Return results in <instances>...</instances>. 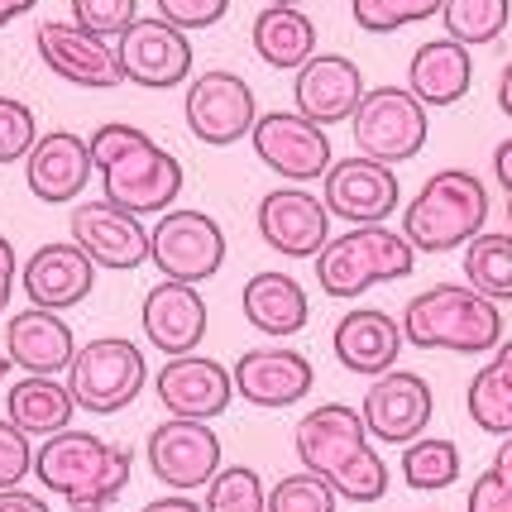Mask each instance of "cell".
<instances>
[{
  "mask_svg": "<svg viewBox=\"0 0 512 512\" xmlns=\"http://www.w3.org/2000/svg\"><path fill=\"white\" fill-rule=\"evenodd\" d=\"M465 283L489 302H512V230H484L465 245Z\"/></svg>",
  "mask_w": 512,
  "mask_h": 512,
  "instance_id": "obj_32",
  "label": "cell"
},
{
  "mask_svg": "<svg viewBox=\"0 0 512 512\" xmlns=\"http://www.w3.org/2000/svg\"><path fill=\"white\" fill-rule=\"evenodd\" d=\"M493 178H498L503 197H508V230H512V134L498 139V149H493Z\"/></svg>",
  "mask_w": 512,
  "mask_h": 512,
  "instance_id": "obj_43",
  "label": "cell"
},
{
  "mask_svg": "<svg viewBox=\"0 0 512 512\" xmlns=\"http://www.w3.org/2000/svg\"><path fill=\"white\" fill-rule=\"evenodd\" d=\"M489 221V187L469 168H441L422 182V192L402 211V235L417 254H450L484 235Z\"/></svg>",
  "mask_w": 512,
  "mask_h": 512,
  "instance_id": "obj_5",
  "label": "cell"
},
{
  "mask_svg": "<svg viewBox=\"0 0 512 512\" xmlns=\"http://www.w3.org/2000/svg\"><path fill=\"white\" fill-rule=\"evenodd\" d=\"M465 512H512V489L493 474V469H484V474L469 484Z\"/></svg>",
  "mask_w": 512,
  "mask_h": 512,
  "instance_id": "obj_42",
  "label": "cell"
},
{
  "mask_svg": "<svg viewBox=\"0 0 512 512\" xmlns=\"http://www.w3.org/2000/svg\"><path fill=\"white\" fill-rule=\"evenodd\" d=\"M20 288L29 297V307H39V312H72L96 288V264L87 259L82 245L53 240V245H39L24 259Z\"/></svg>",
  "mask_w": 512,
  "mask_h": 512,
  "instance_id": "obj_22",
  "label": "cell"
},
{
  "mask_svg": "<svg viewBox=\"0 0 512 512\" xmlns=\"http://www.w3.org/2000/svg\"><path fill=\"white\" fill-rule=\"evenodd\" d=\"M321 201L331 211V221L350 225H388L393 211L402 206V182L388 163L374 158H335L331 173L321 178Z\"/></svg>",
  "mask_w": 512,
  "mask_h": 512,
  "instance_id": "obj_14",
  "label": "cell"
},
{
  "mask_svg": "<svg viewBox=\"0 0 512 512\" xmlns=\"http://www.w3.org/2000/svg\"><path fill=\"white\" fill-rule=\"evenodd\" d=\"M201 508L206 512H268V489H264V479H259V469L221 465V474L206 484Z\"/></svg>",
  "mask_w": 512,
  "mask_h": 512,
  "instance_id": "obj_35",
  "label": "cell"
},
{
  "mask_svg": "<svg viewBox=\"0 0 512 512\" xmlns=\"http://www.w3.org/2000/svg\"><path fill=\"white\" fill-rule=\"evenodd\" d=\"M149 259L163 278L201 288L225 264L221 221H211L206 211H192V206L163 211V216H154V230H149Z\"/></svg>",
  "mask_w": 512,
  "mask_h": 512,
  "instance_id": "obj_10",
  "label": "cell"
},
{
  "mask_svg": "<svg viewBox=\"0 0 512 512\" xmlns=\"http://www.w3.org/2000/svg\"><path fill=\"white\" fill-rule=\"evenodd\" d=\"M87 144L106 201H115L120 211H130L139 221L173 211V201L182 192V163L154 134H144L139 125H125V120H111L91 134Z\"/></svg>",
  "mask_w": 512,
  "mask_h": 512,
  "instance_id": "obj_1",
  "label": "cell"
},
{
  "mask_svg": "<svg viewBox=\"0 0 512 512\" xmlns=\"http://www.w3.org/2000/svg\"><path fill=\"white\" fill-rule=\"evenodd\" d=\"M402 479L417 493H441L460 479V446L446 436H417L402 446Z\"/></svg>",
  "mask_w": 512,
  "mask_h": 512,
  "instance_id": "obj_34",
  "label": "cell"
},
{
  "mask_svg": "<svg viewBox=\"0 0 512 512\" xmlns=\"http://www.w3.org/2000/svg\"><path fill=\"white\" fill-rule=\"evenodd\" d=\"M268 5H297V10H302V5H307V0H268Z\"/></svg>",
  "mask_w": 512,
  "mask_h": 512,
  "instance_id": "obj_51",
  "label": "cell"
},
{
  "mask_svg": "<svg viewBox=\"0 0 512 512\" xmlns=\"http://www.w3.org/2000/svg\"><path fill=\"white\" fill-rule=\"evenodd\" d=\"M158 20L178 24L182 34H192V29H211V24H221L230 15V0H154Z\"/></svg>",
  "mask_w": 512,
  "mask_h": 512,
  "instance_id": "obj_41",
  "label": "cell"
},
{
  "mask_svg": "<svg viewBox=\"0 0 512 512\" xmlns=\"http://www.w3.org/2000/svg\"><path fill=\"white\" fill-rule=\"evenodd\" d=\"M446 0H350V15L364 34H398L407 24H422L441 15Z\"/></svg>",
  "mask_w": 512,
  "mask_h": 512,
  "instance_id": "obj_36",
  "label": "cell"
},
{
  "mask_svg": "<svg viewBox=\"0 0 512 512\" xmlns=\"http://www.w3.org/2000/svg\"><path fill=\"white\" fill-rule=\"evenodd\" d=\"M134 20H139V0H72V24H82L111 44Z\"/></svg>",
  "mask_w": 512,
  "mask_h": 512,
  "instance_id": "obj_39",
  "label": "cell"
},
{
  "mask_svg": "<svg viewBox=\"0 0 512 512\" xmlns=\"http://www.w3.org/2000/svg\"><path fill=\"white\" fill-rule=\"evenodd\" d=\"M240 312L259 335H273V340H288V335H302L307 321H312V302H307V288L283 273V268H264L254 273L245 288H240Z\"/></svg>",
  "mask_w": 512,
  "mask_h": 512,
  "instance_id": "obj_27",
  "label": "cell"
},
{
  "mask_svg": "<svg viewBox=\"0 0 512 512\" xmlns=\"http://www.w3.org/2000/svg\"><path fill=\"white\" fill-rule=\"evenodd\" d=\"M508 20H512V0H446L441 5L446 39H455V44H465V48L498 44Z\"/></svg>",
  "mask_w": 512,
  "mask_h": 512,
  "instance_id": "obj_33",
  "label": "cell"
},
{
  "mask_svg": "<svg viewBox=\"0 0 512 512\" xmlns=\"http://www.w3.org/2000/svg\"><path fill=\"white\" fill-rule=\"evenodd\" d=\"M364 72L355 58L345 53H316L312 63H302L292 72V111L307 115L312 125L331 130L355 120L359 101H364Z\"/></svg>",
  "mask_w": 512,
  "mask_h": 512,
  "instance_id": "obj_20",
  "label": "cell"
},
{
  "mask_svg": "<svg viewBox=\"0 0 512 512\" xmlns=\"http://www.w3.org/2000/svg\"><path fill=\"white\" fill-rule=\"evenodd\" d=\"M34 48L53 77H63L82 91H111L125 82L120 72V53H115L111 39L91 34L72 20H44L34 29Z\"/></svg>",
  "mask_w": 512,
  "mask_h": 512,
  "instance_id": "obj_16",
  "label": "cell"
},
{
  "mask_svg": "<svg viewBox=\"0 0 512 512\" xmlns=\"http://www.w3.org/2000/svg\"><path fill=\"white\" fill-rule=\"evenodd\" d=\"M15 364H10V355H0V383H5V374H10Z\"/></svg>",
  "mask_w": 512,
  "mask_h": 512,
  "instance_id": "obj_50",
  "label": "cell"
},
{
  "mask_svg": "<svg viewBox=\"0 0 512 512\" xmlns=\"http://www.w3.org/2000/svg\"><path fill=\"white\" fill-rule=\"evenodd\" d=\"M340 498L335 489L312 474V469H297V474H283L273 489H268V512H335Z\"/></svg>",
  "mask_w": 512,
  "mask_h": 512,
  "instance_id": "obj_37",
  "label": "cell"
},
{
  "mask_svg": "<svg viewBox=\"0 0 512 512\" xmlns=\"http://www.w3.org/2000/svg\"><path fill=\"white\" fill-rule=\"evenodd\" d=\"M402 321L398 316L379 312V307H355L335 321L331 350L340 359V369H350L359 379H379L388 369H398L402 355Z\"/></svg>",
  "mask_w": 512,
  "mask_h": 512,
  "instance_id": "obj_25",
  "label": "cell"
},
{
  "mask_svg": "<svg viewBox=\"0 0 512 512\" xmlns=\"http://www.w3.org/2000/svg\"><path fill=\"white\" fill-rule=\"evenodd\" d=\"M469 87H474V58L455 39H426L412 53V63H407V91L422 101L426 111L431 106H460Z\"/></svg>",
  "mask_w": 512,
  "mask_h": 512,
  "instance_id": "obj_28",
  "label": "cell"
},
{
  "mask_svg": "<svg viewBox=\"0 0 512 512\" xmlns=\"http://www.w3.org/2000/svg\"><path fill=\"white\" fill-rule=\"evenodd\" d=\"M96 178L91 144L72 130H48L24 158V182L44 206H72Z\"/></svg>",
  "mask_w": 512,
  "mask_h": 512,
  "instance_id": "obj_24",
  "label": "cell"
},
{
  "mask_svg": "<svg viewBox=\"0 0 512 512\" xmlns=\"http://www.w3.org/2000/svg\"><path fill=\"white\" fill-rule=\"evenodd\" d=\"M139 326H144V340L163 350L168 359L178 355H197L201 340H206V326H211V312H206V297H201L192 283H173L163 278L144 292V307H139Z\"/></svg>",
  "mask_w": 512,
  "mask_h": 512,
  "instance_id": "obj_23",
  "label": "cell"
},
{
  "mask_svg": "<svg viewBox=\"0 0 512 512\" xmlns=\"http://www.w3.org/2000/svg\"><path fill=\"white\" fill-rule=\"evenodd\" d=\"M67 225H72V245L87 249V259L96 268L130 273V268L149 264V225L130 211H120L115 201H77Z\"/></svg>",
  "mask_w": 512,
  "mask_h": 512,
  "instance_id": "obj_19",
  "label": "cell"
},
{
  "mask_svg": "<svg viewBox=\"0 0 512 512\" xmlns=\"http://www.w3.org/2000/svg\"><path fill=\"white\" fill-rule=\"evenodd\" d=\"M259 101H254V87H249L240 72L230 67H211V72H197L187 82V96H182V120L197 144H211V149H230L249 139L254 120H259Z\"/></svg>",
  "mask_w": 512,
  "mask_h": 512,
  "instance_id": "obj_9",
  "label": "cell"
},
{
  "mask_svg": "<svg viewBox=\"0 0 512 512\" xmlns=\"http://www.w3.org/2000/svg\"><path fill=\"white\" fill-rule=\"evenodd\" d=\"M350 130H355V149L364 158L398 168V163L426 149L431 120H426V106L407 87H369Z\"/></svg>",
  "mask_w": 512,
  "mask_h": 512,
  "instance_id": "obj_8",
  "label": "cell"
},
{
  "mask_svg": "<svg viewBox=\"0 0 512 512\" xmlns=\"http://www.w3.org/2000/svg\"><path fill=\"white\" fill-rule=\"evenodd\" d=\"M431 412H436L431 383L422 374H412V369H388L379 379H369L364 402H359L364 431L379 446H412L417 436H426Z\"/></svg>",
  "mask_w": 512,
  "mask_h": 512,
  "instance_id": "obj_13",
  "label": "cell"
},
{
  "mask_svg": "<svg viewBox=\"0 0 512 512\" xmlns=\"http://www.w3.org/2000/svg\"><path fill=\"white\" fill-rule=\"evenodd\" d=\"M5 355L15 369L24 374H44V379H58L72 369L77 359V335L63 321V312H15L5 321Z\"/></svg>",
  "mask_w": 512,
  "mask_h": 512,
  "instance_id": "obj_26",
  "label": "cell"
},
{
  "mask_svg": "<svg viewBox=\"0 0 512 512\" xmlns=\"http://www.w3.org/2000/svg\"><path fill=\"white\" fill-rule=\"evenodd\" d=\"M67 512H106V508H67Z\"/></svg>",
  "mask_w": 512,
  "mask_h": 512,
  "instance_id": "obj_52",
  "label": "cell"
},
{
  "mask_svg": "<svg viewBox=\"0 0 512 512\" xmlns=\"http://www.w3.org/2000/svg\"><path fill=\"white\" fill-rule=\"evenodd\" d=\"M489 469L512 489V436H503V446H498V455H493V465H489Z\"/></svg>",
  "mask_w": 512,
  "mask_h": 512,
  "instance_id": "obj_47",
  "label": "cell"
},
{
  "mask_svg": "<svg viewBox=\"0 0 512 512\" xmlns=\"http://www.w3.org/2000/svg\"><path fill=\"white\" fill-rule=\"evenodd\" d=\"M259 240L283 259H316L331 240V211L307 187H273L259 197L254 211Z\"/></svg>",
  "mask_w": 512,
  "mask_h": 512,
  "instance_id": "obj_17",
  "label": "cell"
},
{
  "mask_svg": "<svg viewBox=\"0 0 512 512\" xmlns=\"http://www.w3.org/2000/svg\"><path fill=\"white\" fill-rule=\"evenodd\" d=\"M154 398L163 402L168 417H182V422H216L221 412H230L235 379H230V369H225L221 359L178 355L154 374Z\"/></svg>",
  "mask_w": 512,
  "mask_h": 512,
  "instance_id": "obj_18",
  "label": "cell"
},
{
  "mask_svg": "<svg viewBox=\"0 0 512 512\" xmlns=\"http://www.w3.org/2000/svg\"><path fill=\"white\" fill-rule=\"evenodd\" d=\"M115 53H120L125 82L144 91H173L182 82H192V39L182 34L178 24L158 20V15L134 20L115 39Z\"/></svg>",
  "mask_w": 512,
  "mask_h": 512,
  "instance_id": "obj_15",
  "label": "cell"
},
{
  "mask_svg": "<svg viewBox=\"0 0 512 512\" xmlns=\"http://www.w3.org/2000/svg\"><path fill=\"white\" fill-rule=\"evenodd\" d=\"M34 144H39L34 111L24 101H15V96H0V168L5 163H24Z\"/></svg>",
  "mask_w": 512,
  "mask_h": 512,
  "instance_id": "obj_38",
  "label": "cell"
},
{
  "mask_svg": "<svg viewBox=\"0 0 512 512\" xmlns=\"http://www.w3.org/2000/svg\"><path fill=\"white\" fill-rule=\"evenodd\" d=\"M292 446H297L302 469L321 474L335 489V498H345V503H379L388 493V465L369 441L364 417L345 402L312 407L292 431Z\"/></svg>",
  "mask_w": 512,
  "mask_h": 512,
  "instance_id": "obj_2",
  "label": "cell"
},
{
  "mask_svg": "<svg viewBox=\"0 0 512 512\" xmlns=\"http://www.w3.org/2000/svg\"><path fill=\"white\" fill-rule=\"evenodd\" d=\"M34 474V441L10 417H0V489H20Z\"/></svg>",
  "mask_w": 512,
  "mask_h": 512,
  "instance_id": "obj_40",
  "label": "cell"
},
{
  "mask_svg": "<svg viewBox=\"0 0 512 512\" xmlns=\"http://www.w3.org/2000/svg\"><path fill=\"white\" fill-rule=\"evenodd\" d=\"M402 340L446 355H493L503 345V312L469 283H431L407 302Z\"/></svg>",
  "mask_w": 512,
  "mask_h": 512,
  "instance_id": "obj_4",
  "label": "cell"
},
{
  "mask_svg": "<svg viewBox=\"0 0 512 512\" xmlns=\"http://www.w3.org/2000/svg\"><path fill=\"white\" fill-rule=\"evenodd\" d=\"M249 144H254V158L288 187L321 182L335 163L326 130L297 111H264L254 120V130H249Z\"/></svg>",
  "mask_w": 512,
  "mask_h": 512,
  "instance_id": "obj_11",
  "label": "cell"
},
{
  "mask_svg": "<svg viewBox=\"0 0 512 512\" xmlns=\"http://www.w3.org/2000/svg\"><path fill=\"white\" fill-rule=\"evenodd\" d=\"M465 412L469 422L489 436H512V335L484 359V369L469 379L465 388Z\"/></svg>",
  "mask_w": 512,
  "mask_h": 512,
  "instance_id": "obj_31",
  "label": "cell"
},
{
  "mask_svg": "<svg viewBox=\"0 0 512 512\" xmlns=\"http://www.w3.org/2000/svg\"><path fill=\"white\" fill-rule=\"evenodd\" d=\"M316 283L326 297H364L379 283H398L417 268V249L407 245V235L393 225H350L326 240V249L312 259Z\"/></svg>",
  "mask_w": 512,
  "mask_h": 512,
  "instance_id": "obj_6",
  "label": "cell"
},
{
  "mask_svg": "<svg viewBox=\"0 0 512 512\" xmlns=\"http://www.w3.org/2000/svg\"><path fill=\"white\" fill-rule=\"evenodd\" d=\"M249 44H254V53H259L268 67L297 72L302 63L316 58V24H312V15H302L297 5H264V10L254 15Z\"/></svg>",
  "mask_w": 512,
  "mask_h": 512,
  "instance_id": "obj_30",
  "label": "cell"
},
{
  "mask_svg": "<svg viewBox=\"0 0 512 512\" xmlns=\"http://www.w3.org/2000/svg\"><path fill=\"white\" fill-rule=\"evenodd\" d=\"M63 383L82 412L111 417V412H125L149 388V359L125 335H96L87 345H77V359L63 374Z\"/></svg>",
  "mask_w": 512,
  "mask_h": 512,
  "instance_id": "obj_7",
  "label": "cell"
},
{
  "mask_svg": "<svg viewBox=\"0 0 512 512\" xmlns=\"http://www.w3.org/2000/svg\"><path fill=\"white\" fill-rule=\"evenodd\" d=\"M235 379V398H245L249 407H264V412H283L312 393L316 369L312 359L292 345H264V350H245L230 369Z\"/></svg>",
  "mask_w": 512,
  "mask_h": 512,
  "instance_id": "obj_21",
  "label": "cell"
},
{
  "mask_svg": "<svg viewBox=\"0 0 512 512\" xmlns=\"http://www.w3.org/2000/svg\"><path fill=\"white\" fill-rule=\"evenodd\" d=\"M15 278H20V268H15V245L0 235V312H5L10 297H15Z\"/></svg>",
  "mask_w": 512,
  "mask_h": 512,
  "instance_id": "obj_44",
  "label": "cell"
},
{
  "mask_svg": "<svg viewBox=\"0 0 512 512\" xmlns=\"http://www.w3.org/2000/svg\"><path fill=\"white\" fill-rule=\"evenodd\" d=\"M34 5H39V0H0V29L10 20H20V15H29Z\"/></svg>",
  "mask_w": 512,
  "mask_h": 512,
  "instance_id": "obj_49",
  "label": "cell"
},
{
  "mask_svg": "<svg viewBox=\"0 0 512 512\" xmlns=\"http://www.w3.org/2000/svg\"><path fill=\"white\" fill-rule=\"evenodd\" d=\"M144 455H149L154 479L173 493L206 489L225 465L221 436L211 431V422H182V417L158 422L149 431V441H144Z\"/></svg>",
  "mask_w": 512,
  "mask_h": 512,
  "instance_id": "obj_12",
  "label": "cell"
},
{
  "mask_svg": "<svg viewBox=\"0 0 512 512\" xmlns=\"http://www.w3.org/2000/svg\"><path fill=\"white\" fill-rule=\"evenodd\" d=\"M130 450L111 446L91 431L67 426L58 436H48L34 450V479L48 493H58L67 508H106L120 493L130 489Z\"/></svg>",
  "mask_w": 512,
  "mask_h": 512,
  "instance_id": "obj_3",
  "label": "cell"
},
{
  "mask_svg": "<svg viewBox=\"0 0 512 512\" xmlns=\"http://www.w3.org/2000/svg\"><path fill=\"white\" fill-rule=\"evenodd\" d=\"M5 417L20 426L29 441H48L72 426L77 402L67 393L63 379H44V374H24L5 388Z\"/></svg>",
  "mask_w": 512,
  "mask_h": 512,
  "instance_id": "obj_29",
  "label": "cell"
},
{
  "mask_svg": "<svg viewBox=\"0 0 512 512\" xmlns=\"http://www.w3.org/2000/svg\"><path fill=\"white\" fill-rule=\"evenodd\" d=\"M0 512H48V503L29 489H0Z\"/></svg>",
  "mask_w": 512,
  "mask_h": 512,
  "instance_id": "obj_45",
  "label": "cell"
},
{
  "mask_svg": "<svg viewBox=\"0 0 512 512\" xmlns=\"http://www.w3.org/2000/svg\"><path fill=\"white\" fill-rule=\"evenodd\" d=\"M498 111L512 120V58L503 63V72H498Z\"/></svg>",
  "mask_w": 512,
  "mask_h": 512,
  "instance_id": "obj_48",
  "label": "cell"
},
{
  "mask_svg": "<svg viewBox=\"0 0 512 512\" xmlns=\"http://www.w3.org/2000/svg\"><path fill=\"white\" fill-rule=\"evenodd\" d=\"M139 512H206L192 498V493H163V498H154V503H144Z\"/></svg>",
  "mask_w": 512,
  "mask_h": 512,
  "instance_id": "obj_46",
  "label": "cell"
}]
</instances>
